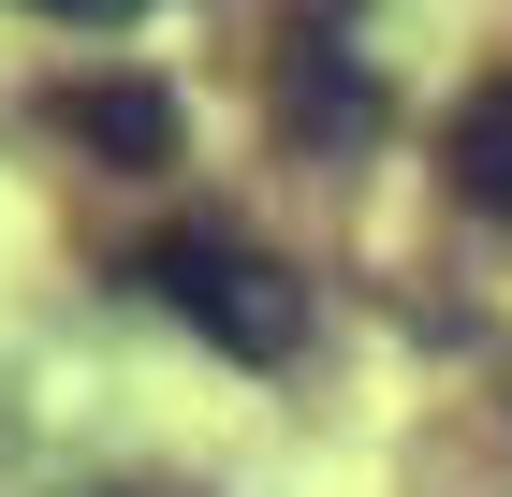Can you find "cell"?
Returning <instances> with one entry per match:
<instances>
[{"label":"cell","instance_id":"obj_1","mask_svg":"<svg viewBox=\"0 0 512 497\" xmlns=\"http://www.w3.org/2000/svg\"><path fill=\"white\" fill-rule=\"evenodd\" d=\"M132 278H147V307H176L205 351H235V366H293L308 351V278L278 264L264 234H235V220H176V234H147L132 249Z\"/></svg>","mask_w":512,"mask_h":497},{"label":"cell","instance_id":"obj_2","mask_svg":"<svg viewBox=\"0 0 512 497\" xmlns=\"http://www.w3.org/2000/svg\"><path fill=\"white\" fill-rule=\"evenodd\" d=\"M278 132H293V147H366V132H381V59H366L337 15H293V30H278Z\"/></svg>","mask_w":512,"mask_h":497},{"label":"cell","instance_id":"obj_3","mask_svg":"<svg viewBox=\"0 0 512 497\" xmlns=\"http://www.w3.org/2000/svg\"><path fill=\"white\" fill-rule=\"evenodd\" d=\"M44 117H59V132H74L103 176H147V161H176V88H147V74H74Z\"/></svg>","mask_w":512,"mask_h":497},{"label":"cell","instance_id":"obj_4","mask_svg":"<svg viewBox=\"0 0 512 497\" xmlns=\"http://www.w3.org/2000/svg\"><path fill=\"white\" fill-rule=\"evenodd\" d=\"M439 176H454V205L512 220V74H483L469 103H454V132H439Z\"/></svg>","mask_w":512,"mask_h":497},{"label":"cell","instance_id":"obj_5","mask_svg":"<svg viewBox=\"0 0 512 497\" xmlns=\"http://www.w3.org/2000/svg\"><path fill=\"white\" fill-rule=\"evenodd\" d=\"M30 15H59V30H132L147 0H30Z\"/></svg>","mask_w":512,"mask_h":497},{"label":"cell","instance_id":"obj_6","mask_svg":"<svg viewBox=\"0 0 512 497\" xmlns=\"http://www.w3.org/2000/svg\"><path fill=\"white\" fill-rule=\"evenodd\" d=\"M74 497H103V483H74Z\"/></svg>","mask_w":512,"mask_h":497}]
</instances>
